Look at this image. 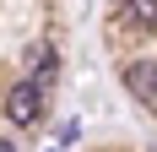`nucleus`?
Segmentation results:
<instances>
[{
  "mask_svg": "<svg viewBox=\"0 0 157 152\" xmlns=\"http://www.w3.org/2000/svg\"><path fill=\"white\" fill-rule=\"evenodd\" d=\"M125 87L136 92L141 103L157 109V60H136V65H125Z\"/></svg>",
  "mask_w": 157,
  "mask_h": 152,
  "instance_id": "nucleus-2",
  "label": "nucleus"
},
{
  "mask_svg": "<svg viewBox=\"0 0 157 152\" xmlns=\"http://www.w3.org/2000/svg\"><path fill=\"white\" fill-rule=\"evenodd\" d=\"M6 114H11L16 125H33L44 114V87H38V82H16L11 98H6Z\"/></svg>",
  "mask_w": 157,
  "mask_h": 152,
  "instance_id": "nucleus-1",
  "label": "nucleus"
},
{
  "mask_svg": "<svg viewBox=\"0 0 157 152\" xmlns=\"http://www.w3.org/2000/svg\"><path fill=\"white\" fill-rule=\"evenodd\" d=\"M0 152H16V141H0Z\"/></svg>",
  "mask_w": 157,
  "mask_h": 152,
  "instance_id": "nucleus-5",
  "label": "nucleus"
},
{
  "mask_svg": "<svg viewBox=\"0 0 157 152\" xmlns=\"http://www.w3.org/2000/svg\"><path fill=\"white\" fill-rule=\"evenodd\" d=\"M27 82H38V87H49V76H54V54H49V44H33L27 49Z\"/></svg>",
  "mask_w": 157,
  "mask_h": 152,
  "instance_id": "nucleus-3",
  "label": "nucleus"
},
{
  "mask_svg": "<svg viewBox=\"0 0 157 152\" xmlns=\"http://www.w3.org/2000/svg\"><path fill=\"white\" fill-rule=\"evenodd\" d=\"M130 16L141 27H157V0H130Z\"/></svg>",
  "mask_w": 157,
  "mask_h": 152,
  "instance_id": "nucleus-4",
  "label": "nucleus"
}]
</instances>
